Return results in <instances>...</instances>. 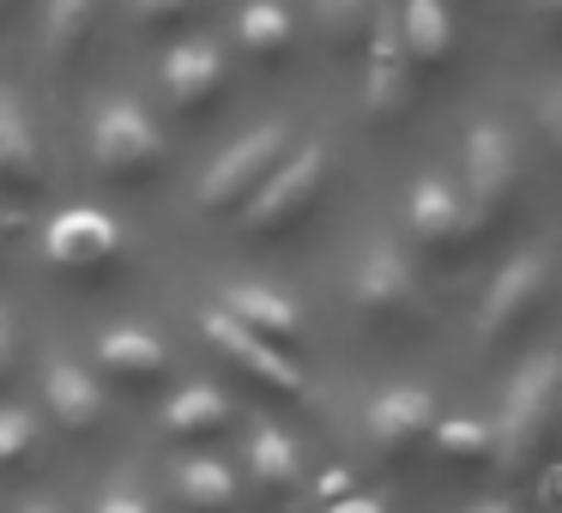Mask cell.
Masks as SVG:
<instances>
[{
    "label": "cell",
    "mask_w": 562,
    "mask_h": 513,
    "mask_svg": "<svg viewBox=\"0 0 562 513\" xmlns=\"http://www.w3.org/2000/svg\"><path fill=\"white\" fill-rule=\"evenodd\" d=\"M200 339L218 351V363L224 368H236V380H248L255 392H267V399H279V404H303L308 399V380H303V368L291 363L284 351H272V344H260L255 332H243L231 315H200Z\"/></svg>",
    "instance_id": "obj_9"
},
{
    "label": "cell",
    "mask_w": 562,
    "mask_h": 513,
    "mask_svg": "<svg viewBox=\"0 0 562 513\" xmlns=\"http://www.w3.org/2000/svg\"><path fill=\"white\" fill-rule=\"evenodd\" d=\"M436 423H441V404L424 387H387L363 411V435L375 447V459H387V465H412L429 447Z\"/></svg>",
    "instance_id": "obj_11"
},
{
    "label": "cell",
    "mask_w": 562,
    "mask_h": 513,
    "mask_svg": "<svg viewBox=\"0 0 562 513\" xmlns=\"http://www.w3.org/2000/svg\"><path fill=\"white\" fill-rule=\"evenodd\" d=\"M176 495H182L188 513H236L243 508V477H236L224 459L194 453V459L176 465Z\"/></svg>",
    "instance_id": "obj_20"
},
{
    "label": "cell",
    "mask_w": 562,
    "mask_h": 513,
    "mask_svg": "<svg viewBox=\"0 0 562 513\" xmlns=\"http://www.w3.org/2000/svg\"><path fill=\"white\" fill-rule=\"evenodd\" d=\"M532 13L544 19V31H557V37H562V0H532Z\"/></svg>",
    "instance_id": "obj_33"
},
{
    "label": "cell",
    "mask_w": 562,
    "mask_h": 513,
    "mask_svg": "<svg viewBox=\"0 0 562 513\" xmlns=\"http://www.w3.org/2000/svg\"><path fill=\"white\" fill-rule=\"evenodd\" d=\"M43 404H49V417H55L61 435H98L103 417H110L103 380L91 375V368H79V363H49V375H43Z\"/></svg>",
    "instance_id": "obj_15"
},
{
    "label": "cell",
    "mask_w": 562,
    "mask_h": 513,
    "mask_svg": "<svg viewBox=\"0 0 562 513\" xmlns=\"http://www.w3.org/2000/svg\"><path fill=\"white\" fill-rule=\"evenodd\" d=\"M43 187H49V158L37 146V127H31L25 103L0 91V200L31 206V200H43Z\"/></svg>",
    "instance_id": "obj_13"
},
{
    "label": "cell",
    "mask_w": 562,
    "mask_h": 513,
    "mask_svg": "<svg viewBox=\"0 0 562 513\" xmlns=\"http://www.w3.org/2000/svg\"><path fill=\"white\" fill-rule=\"evenodd\" d=\"M13 7H19V0H0V25H7V19H13Z\"/></svg>",
    "instance_id": "obj_36"
},
{
    "label": "cell",
    "mask_w": 562,
    "mask_h": 513,
    "mask_svg": "<svg viewBox=\"0 0 562 513\" xmlns=\"http://www.w3.org/2000/svg\"><path fill=\"white\" fill-rule=\"evenodd\" d=\"M43 260H49V272L67 284H110L127 272V236L110 212L67 206L61 218L43 230Z\"/></svg>",
    "instance_id": "obj_5"
},
{
    "label": "cell",
    "mask_w": 562,
    "mask_h": 513,
    "mask_svg": "<svg viewBox=\"0 0 562 513\" xmlns=\"http://www.w3.org/2000/svg\"><path fill=\"white\" fill-rule=\"evenodd\" d=\"M538 127H544V139H550V151L562 158V86L550 91L544 103H538Z\"/></svg>",
    "instance_id": "obj_29"
},
{
    "label": "cell",
    "mask_w": 562,
    "mask_h": 513,
    "mask_svg": "<svg viewBox=\"0 0 562 513\" xmlns=\"http://www.w3.org/2000/svg\"><path fill=\"white\" fill-rule=\"evenodd\" d=\"M417 98H424V79L412 73V61H405V49H400V19L375 13V25H369L363 115L375 127H405V122H412V110H417Z\"/></svg>",
    "instance_id": "obj_10"
},
{
    "label": "cell",
    "mask_w": 562,
    "mask_h": 513,
    "mask_svg": "<svg viewBox=\"0 0 562 513\" xmlns=\"http://www.w3.org/2000/svg\"><path fill=\"white\" fill-rule=\"evenodd\" d=\"M538 495H544L550 513H562V441H557V453H550V465L538 471Z\"/></svg>",
    "instance_id": "obj_28"
},
{
    "label": "cell",
    "mask_w": 562,
    "mask_h": 513,
    "mask_svg": "<svg viewBox=\"0 0 562 513\" xmlns=\"http://www.w3.org/2000/svg\"><path fill=\"white\" fill-rule=\"evenodd\" d=\"M91 163L110 187H146L170 163V146L139 103H110L91 122Z\"/></svg>",
    "instance_id": "obj_6"
},
{
    "label": "cell",
    "mask_w": 562,
    "mask_h": 513,
    "mask_svg": "<svg viewBox=\"0 0 562 513\" xmlns=\"http://www.w3.org/2000/svg\"><path fill=\"white\" fill-rule=\"evenodd\" d=\"M139 19H146L151 31H182L188 19L200 13V0H134Z\"/></svg>",
    "instance_id": "obj_27"
},
{
    "label": "cell",
    "mask_w": 562,
    "mask_h": 513,
    "mask_svg": "<svg viewBox=\"0 0 562 513\" xmlns=\"http://www.w3.org/2000/svg\"><path fill=\"white\" fill-rule=\"evenodd\" d=\"M236 43H243V55L255 67H284L296 55V25L284 7H272V0H255V7H243L236 13Z\"/></svg>",
    "instance_id": "obj_21"
},
{
    "label": "cell",
    "mask_w": 562,
    "mask_h": 513,
    "mask_svg": "<svg viewBox=\"0 0 562 513\" xmlns=\"http://www.w3.org/2000/svg\"><path fill=\"white\" fill-rule=\"evenodd\" d=\"M243 465H248V489H255L260 501H284V495L303 489V447L272 423H260L255 435H248Z\"/></svg>",
    "instance_id": "obj_19"
},
{
    "label": "cell",
    "mask_w": 562,
    "mask_h": 513,
    "mask_svg": "<svg viewBox=\"0 0 562 513\" xmlns=\"http://www.w3.org/2000/svg\"><path fill=\"white\" fill-rule=\"evenodd\" d=\"M327 513H387L381 501H369V495H345V501H333Z\"/></svg>",
    "instance_id": "obj_32"
},
{
    "label": "cell",
    "mask_w": 562,
    "mask_h": 513,
    "mask_svg": "<svg viewBox=\"0 0 562 513\" xmlns=\"http://www.w3.org/2000/svg\"><path fill=\"white\" fill-rule=\"evenodd\" d=\"M351 303L369 327H424L429 320L424 278H417V266L393 242H369L357 284H351Z\"/></svg>",
    "instance_id": "obj_8"
},
{
    "label": "cell",
    "mask_w": 562,
    "mask_h": 513,
    "mask_svg": "<svg viewBox=\"0 0 562 513\" xmlns=\"http://www.w3.org/2000/svg\"><path fill=\"white\" fill-rule=\"evenodd\" d=\"M327 187H333V151L327 146L291 151V158L267 175V187L248 200V212H243L248 242H284V236H296L321 212Z\"/></svg>",
    "instance_id": "obj_3"
},
{
    "label": "cell",
    "mask_w": 562,
    "mask_h": 513,
    "mask_svg": "<svg viewBox=\"0 0 562 513\" xmlns=\"http://www.w3.org/2000/svg\"><path fill=\"white\" fill-rule=\"evenodd\" d=\"M231 399L218 387H182L170 404H164V435L170 441H212L231 429Z\"/></svg>",
    "instance_id": "obj_23"
},
{
    "label": "cell",
    "mask_w": 562,
    "mask_h": 513,
    "mask_svg": "<svg viewBox=\"0 0 562 513\" xmlns=\"http://www.w3.org/2000/svg\"><path fill=\"white\" fill-rule=\"evenodd\" d=\"M91 375L122 387V392H151V387L170 380V351H164L151 332H103L98 368H91Z\"/></svg>",
    "instance_id": "obj_16"
},
{
    "label": "cell",
    "mask_w": 562,
    "mask_h": 513,
    "mask_svg": "<svg viewBox=\"0 0 562 513\" xmlns=\"http://www.w3.org/2000/svg\"><path fill=\"white\" fill-rule=\"evenodd\" d=\"M103 25V0H49V61L79 67L98 43Z\"/></svg>",
    "instance_id": "obj_24"
},
{
    "label": "cell",
    "mask_w": 562,
    "mask_h": 513,
    "mask_svg": "<svg viewBox=\"0 0 562 513\" xmlns=\"http://www.w3.org/2000/svg\"><path fill=\"white\" fill-rule=\"evenodd\" d=\"M25 513H55V508H25Z\"/></svg>",
    "instance_id": "obj_37"
},
{
    "label": "cell",
    "mask_w": 562,
    "mask_h": 513,
    "mask_svg": "<svg viewBox=\"0 0 562 513\" xmlns=\"http://www.w3.org/2000/svg\"><path fill=\"white\" fill-rule=\"evenodd\" d=\"M315 13V31L333 43V49H363L369 43V25H375V0H308Z\"/></svg>",
    "instance_id": "obj_25"
},
{
    "label": "cell",
    "mask_w": 562,
    "mask_h": 513,
    "mask_svg": "<svg viewBox=\"0 0 562 513\" xmlns=\"http://www.w3.org/2000/svg\"><path fill=\"white\" fill-rule=\"evenodd\" d=\"M218 315H231L243 332H255L260 344H272V351H284V356L303 339V308H296L291 296L267 290V284H231Z\"/></svg>",
    "instance_id": "obj_17"
},
{
    "label": "cell",
    "mask_w": 562,
    "mask_h": 513,
    "mask_svg": "<svg viewBox=\"0 0 562 513\" xmlns=\"http://www.w3.org/2000/svg\"><path fill=\"white\" fill-rule=\"evenodd\" d=\"M400 49H405V61H412L417 79H436L441 67L453 61L460 31H453L448 0H405V13H400Z\"/></svg>",
    "instance_id": "obj_18"
},
{
    "label": "cell",
    "mask_w": 562,
    "mask_h": 513,
    "mask_svg": "<svg viewBox=\"0 0 562 513\" xmlns=\"http://www.w3.org/2000/svg\"><path fill=\"white\" fill-rule=\"evenodd\" d=\"M37 465V417L0 411V471H31Z\"/></svg>",
    "instance_id": "obj_26"
},
{
    "label": "cell",
    "mask_w": 562,
    "mask_h": 513,
    "mask_svg": "<svg viewBox=\"0 0 562 513\" xmlns=\"http://www.w3.org/2000/svg\"><path fill=\"white\" fill-rule=\"evenodd\" d=\"M550 296H557V260H550L544 248L514 254L508 266L496 272V284L484 290V308H477V339H484L490 351L520 344L526 332L544 320Z\"/></svg>",
    "instance_id": "obj_4"
},
{
    "label": "cell",
    "mask_w": 562,
    "mask_h": 513,
    "mask_svg": "<svg viewBox=\"0 0 562 513\" xmlns=\"http://www.w3.org/2000/svg\"><path fill=\"white\" fill-rule=\"evenodd\" d=\"M496 441V477L508 489H532L562 441V356H532L514 375L502 417L490 429Z\"/></svg>",
    "instance_id": "obj_1"
},
{
    "label": "cell",
    "mask_w": 562,
    "mask_h": 513,
    "mask_svg": "<svg viewBox=\"0 0 562 513\" xmlns=\"http://www.w3.org/2000/svg\"><path fill=\"white\" fill-rule=\"evenodd\" d=\"M345 489H351V477H345V471H327V477H321V495H327V508H333V501H345Z\"/></svg>",
    "instance_id": "obj_34"
},
{
    "label": "cell",
    "mask_w": 562,
    "mask_h": 513,
    "mask_svg": "<svg viewBox=\"0 0 562 513\" xmlns=\"http://www.w3.org/2000/svg\"><path fill=\"white\" fill-rule=\"evenodd\" d=\"M520 146L502 122H477L472 139H465V218H472V236H502L520 212Z\"/></svg>",
    "instance_id": "obj_2"
},
{
    "label": "cell",
    "mask_w": 562,
    "mask_h": 513,
    "mask_svg": "<svg viewBox=\"0 0 562 513\" xmlns=\"http://www.w3.org/2000/svg\"><path fill=\"white\" fill-rule=\"evenodd\" d=\"M13 368H19V339L7 327V315H0V392L13 387Z\"/></svg>",
    "instance_id": "obj_30"
},
{
    "label": "cell",
    "mask_w": 562,
    "mask_h": 513,
    "mask_svg": "<svg viewBox=\"0 0 562 513\" xmlns=\"http://www.w3.org/2000/svg\"><path fill=\"white\" fill-rule=\"evenodd\" d=\"M429 453H436L441 471H453V477H477V471L496 465L490 423H477V417H441L436 435H429Z\"/></svg>",
    "instance_id": "obj_22"
},
{
    "label": "cell",
    "mask_w": 562,
    "mask_h": 513,
    "mask_svg": "<svg viewBox=\"0 0 562 513\" xmlns=\"http://www.w3.org/2000/svg\"><path fill=\"white\" fill-rule=\"evenodd\" d=\"M405 230H412V248L429 260H465L472 254V218H465L460 194L448 182H417L412 206H405Z\"/></svg>",
    "instance_id": "obj_12"
},
{
    "label": "cell",
    "mask_w": 562,
    "mask_h": 513,
    "mask_svg": "<svg viewBox=\"0 0 562 513\" xmlns=\"http://www.w3.org/2000/svg\"><path fill=\"white\" fill-rule=\"evenodd\" d=\"M284 158H291V127L284 122L255 127V134L236 139V146L206 170V182H200V212H212V218H243L248 200L267 187V175L279 170Z\"/></svg>",
    "instance_id": "obj_7"
},
{
    "label": "cell",
    "mask_w": 562,
    "mask_h": 513,
    "mask_svg": "<svg viewBox=\"0 0 562 513\" xmlns=\"http://www.w3.org/2000/svg\"><path fill=\"white\" fill-rule=\"evenodd\" d=\"M224 91H231V73H224V55L212 49V43H182V49L164 61V98H170V110L182 115V122L212 115L224 103Z\"/></svg>",
    "instance_id": "obj_14"
},
{
    "label": "cell",
    "mask_w": 562,
    "mask_h": 513,
    "mask_svg": "<svg viewBox=\"0 0 562 513\" xmlns=\"http://www.w3.org/2000/svg\"><path fill=\"white\" fill-rule=\"evenodd\" d=\"M98 513H151V508H146L139 495H103V501H98Z\"/></svg>",
    "instance_id": "obj_31"
},
{
    "label": "cell",
    "mask_w": 562,
    "mask_h": 513,
    "mask_svg": "<svg viewBox=\"0 0 562 513\" xmlns=\"http://www.w3.org/2000/svg\"><path fill=\"white\" fill-rule=\"evenodd\" d=\"M13 236H19V212L0 200V254H7V242H13Z\"/></svg>",
    "instance_id": "obj_35"
}]
</instances>
